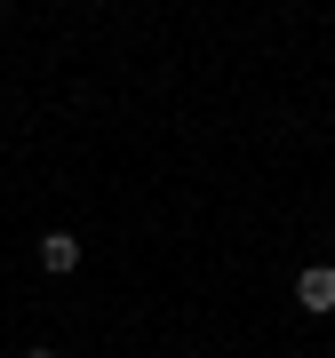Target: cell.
<instances>
[{"label": "cell", "mask_w": 335, "mask_h": 358, "mask_svg": "<svg viewBox=\"0 0 335 358\" xmlns=\"http://www.w3.org/2000/svg\"><path fill=\"white\" fill-rule=\"evenodd\" d=\"M296 303H303V310H335V271H327V263H303V271H296Z\"/></svg>", "instance_id": "cell-1"}, {"label": "cell", "mask_w": 335, "mask_h": 358, "mask_svg": "<svg viewBox=\"0 0 335 358\" xmlns=\"http://www.w3.org/2000/svg\"><path fill=\"white\" fill-rule=\"evenodd\" d=\"M40 271H48V279L80 271V239H72V231H40Z\"/></svg>", "instance_id": "cell-2"}, {"label": "cell", "mask_w": 335, "mask_h": 358, "mask_svg": "<svg viewBox=\"0 0 335 358\" xmlns=\"http://www.w3.org/2000/svg\"><path fill=\"white\" fill-rule=\"evenodd\" d=\"M25 358H56V350H25Z\"/></svg>", "instance_id": "cell-3"}]
</instances>
